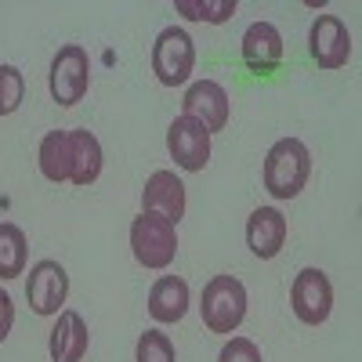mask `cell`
<instances>
[{"instance_id":"6da1fadb","label":"cell","mask_w":362,"mask_h":362,"mask_svg":"<svg viewBox=\"0 0 362 362\" xmlns=\"http://www.w3.org/2000/svg\"><path fill=\"white\" fill-rule=\"evenodd\" d=\"M308 174H312V156H308L305 141L279 138L268 148V156H264V189L276 199L300 196V189L308 185Z\"/></svg>"},{"instance_id":"7a4b0ae2","label":"cell","mask_w":362,"mask_h":362,"mask_svg":"<svg viewBox=\"0 0 362 362\" xmlns=\"http://www.w3.org/2000/svg\"><path fill=\"white\" fill-rule=\"evenodd\" d=\"M203 326L210 334H232V329L247 319V286L235 276H214L203 286Z\"/></svg>"},{"instance_id":"3957f363","label":"cell","mask_w":362,"mask_h":362,"mask_svg":"<svg viewBox=\"0 0 362 362\" xmlns=\"http://www.w3.org/2000/svg\"><path fill=\"white\" fill-rule=\"evenodd\" d=\"M196 69V44L181 25H167L153 44V73L163 87H181Z\"/></svg>"},{"instance_id":"277c9868","label":"cell","mask_w":362,"mask_h":362,"mask_svg":"<svg viewBox=\"0 0 362 362\" xmlns=\"http://www.w3.org/2000/svg\"><path fill=\"white\" fill-rule=\"evenodd\" d=\"M131 250L141 268H167L177 254V232L160 214H141L131 225Z\"/></svg>"},{"instance_id":"5b68a950","label":"cell","mask_w":362,"mask_h":362,"mask_svg":"<svg viewBox=\"0 0 362 362\" xmlns=\"http://www.w3.org/2000/svg\"><path fill=\"white\" fill-rule=\"evenodd\" d=\"M87 87H90V58L80 44H66L51 58V98L73 109L76 102H83Z\"/></svg>"},{"instance_id":"8992f818","label":"cell","mask_w":362,"mask_h":362,"mask_svg":"<svg viewBox=\"0 0 362 362\" xmlns=\"http://www.w3.org/2000/svg\"><path fill=\"white\" fill-rule=\"evenodd\" d=\"M290 308L305 326H319L329 319L334 308V286H329L322 268H300L290 286Z\"/></svg>"},{"instance_id":"52a82bcc","label":"cell","mask_w":362,"mask_h":362,"mask_svg":"<svg viewBox=\"0 0 362 362\" xmlns=\"http://www.w3.org/2000/svg\"><path fill=\"white\" fill-rule=\"evenodd\" d=\"M69 297V272L58 261H37L25 279V300L37 315H58Z\"/></svg>"},{"instance_id":"ba28073f","label":"cell","mask_w":362,"mask_h":362,"mask_svg":"<svg viewBox=\"0 0 362 362\" xmlns=\"http://www.w3.org/2000/svg\"><path fill=\"white\" fill-rule=\"evenodd\" d=\"M308 51L319 69H341L351 58V33L337 15H315L308 29Z\"/></svg>"},{"instance_id":"9c48e42d","label":"cell","mask_w":362,"mask_h":362,"mask_svg":"<svg viewBox=\"0 0 362 362\" xmlns=\"http://www.w3.org/2000/svg\"><path fill=\"white\" fill-rule=\"evenodd\" d=\"M185 116L196 119V124L206 131V134H214V131H225L228 124V112H232V102L225 95V87L218 80H196L189 90H185Z\"/></svg>"},{"instance_id":"30bf717a","label":"cell","mask_w":362,"mask_h":362,"mask_svg":"<svg viewBox=\"0 0 362 362\" xmlns=\"http://www.w3.org/2000/svg\"><path fill=\"white\" fill-rule=\"evenodd\" d=\"M167 148L181 170H203L210 163V134L189 116H177L167 127Z\"/></svg>"},{"instance_id":"8fae6325","label":"cell","mask_w":362,"mask_h":362,"mask_svg":"<svg viewBox=\"0 0 362 362\" xmlns=\"http://www.w3.org/2000/svg\"><path fill=\"white\" fill-rule=\"evenodd\" d=\"M141 210L145 214H160L177 228V221L185 218V185L174 170H156L141 189Z\"/></svg>"},{"instance_id":"7c38bea8","label":"cell","mask_w":362,"mask_h":362,"mask_svg":"<svg viewBox=\"0 0 362 362\" xmlns=\"http://www.w3.org/2000/svg\"><path fill=\"white\" fill-rule=\"evenodd\" d=\"M243 62L250 73H276L283 62V37L272 22H254L243 33Z\"/></svg>"},{"instance_id":"4fadbf2b","label":"cell","mask_w":362,"mask_h":362,"mask_svg":"<svg viewBox=\"0 0 362 362\" xmlns=\"http://www.w3.org/2000/svg\"><path fill=\"white\" fill-rule=\"evenodd\" d=\"M286 228L290 225H286V218L279 214L276 206H257L250 214V221H247V247L261 261H272L286 243Z\"/></svg>"},{"instance_id":"5bb4252c","label":"cell","mask_w":362,"mask_h":362,"mask_svg":"<svg viewBox=\"0 0 362 362\" xmlns=\"http://www.w3.org/2000/svg\"><path fill=\"white\" fill-rule=\"evenodd\" d=\"M90 334H87V322L80 312H58V322L51 329V362H80L87 355Z\"/></svg>"},{"instance_id":"9a60e30c","label":"cell","mask_w":362,"mask_h":362,"mask_svg":"<svg viewBox=\"0 0 362 362\" xmlns=\"http://www.w3.org/2000/svg\"><path fill=\"white\" fill-rule=\"evenodd\" d=\"M189 312V283L177 276H163L148 290V315L156 322H181Z\"/></svg>"},{"instance_id":"2e32d148","label":"cell","mask_w":362,"mask_h":362,"mask_svg":"<svg viewBox=\"0 0 362 362\" xmlns=\"http://www.w3.org/2000/svg\"><path fill=\"white\" fill-rule=\"evenodd\" d=\"M69 153H73L69 181L80 189L95 185L98 174H102V141L90 131H69Z\"/></svg>"},{"instance_id":"e0dca14e","label":"cell","mask_w":362,"mask_h":362,"mask_svg":"<svg viewBox=\"0 0 362 362\" xmlns=\"http://www.w3.org/2000/svg\"><path fill=\"white\" fill-rule=\"evenodd\" d=\"M37 160H40V174L47 181H69L73 170V153H69V131H47L40 148H37Z\"/></svg>"},{"instance_id":"ac0fdd59","label":"cell","mask_w":362,"mask_h":362,"mask_svg":"<svg viewBox=\"0 0 362 362\" xmlns=\"http://www.w3.org/2000/svg\"><path fill=\"white\" fill-rule=\"evenodd\" d=\"M25 232L11 221H0V279H15L25 272Z\"/></svg>"},{"instance_id":"d6986e66","label":"cell","mask_w":362,"mask_h":362,"mask_svg":"<svg viewBox=\"0 0 362 362\" xmlns=\"http://www.w3.org/2000/svg\"><path fill=\"white\" fill-rule=\"evenodd\" d=\"M174 11L192 22H228L235 15V0H174Z\"/></svg>"},{"instance_id":"ffe728a7","label":"cell","mask_w":362,"mask_h":362,"mask_svg":"<svg viewBox=\"0 0 362 362\" xmlns=\"http://www.w3.org/2000/svg\"><path fill=\"white\" fill-rule=\"evenodd\" d=\"M134 362H177L170 337H167V334H160V329H145V334L138 337Z\"/></svg>"},{"instance_id":"44dd1931","label":"cell","mask_w":362,"mask_h":362,"mask_svg":"<svg viewBox=\"0 0 362 362\" xmlns=\"http://www.w3.org/2000/svg\"><path fill=\"white\" fill-rule=\"evenodd\" d=\"M25 98V80L15 66H0V116H11L18 112Z\"/></svg>"},{"instance_id":"7402d4cb","label":"cell","mask_w":362,"mask_h":362,"mask_svg":"<svg viewBox=\"0 0 362 362\" xmlns=\"http://www.w3.org/2000/svg\"><path fill=\"white\" fill-rule=\"evenodd\" d=\"M218 362H264V358H261V348H257L250 337H232V341L221 348Z\"/></svg>"},{"instance_id":"603a6c76","label":"cell","mask_w":362,"mask_h":362,"mask_svg":"<svg viewBox=\"0 0 362 362\" xmlns=\"http://www.w3.org/2000/svg\"><path fill=\"white\" fill-rule=\"evenodd\" d=\"M11 322H15V305H11L8 290H0V344L8 341V334H11Z\"/></svg>"}]
</instances>
